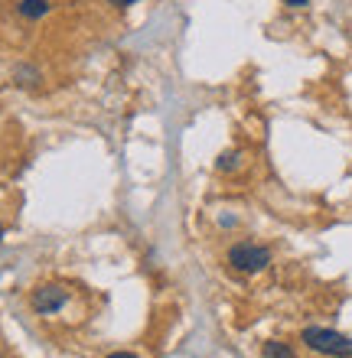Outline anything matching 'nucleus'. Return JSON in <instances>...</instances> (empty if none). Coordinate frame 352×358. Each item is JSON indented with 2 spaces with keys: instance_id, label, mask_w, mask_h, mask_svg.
<instances>
[{
  "instance_id": "obj_1",
  "label": "nucleus",
  "mask_w": 352,
  "mask_h": 358,
  "mask_svg": "<svg viewBox=\"0 0 352 358\" xmlns=\"http://www.w3.org/2000/svg\"><path fill=\"white\" fill-rule=\"evenodd\" d=\"M304 342L310 345L314 352H323V355H336V358H349L352 355V339L343 336V332H333V329H304Z\"/></svg>"
},
{
  "instance_id": "obj_2",
  "label": "nucleus",
  "mask_w": 352,
  "mask_h": 358,
  "mask_svg": "<svg viewBox=\"0 0 352 358\" xmlns=\"http://www.w3.org/2000/svg\"><path fill=\"white\" fill-rule=\"evenodd\" d=\"M229 264L241 273H258L271 264V251L261 245H235L229 251Z\"/></svg>"
},
{
  "instance_id": "obj_3",
  "label": "nucleus",
  "mask_w": 352,
  "mask_h": 358,
  "mask_svg": "<svg viewBox=\"0 0 352 358\" xmlns=\"http://www.w3.org/2000/svg\"><path fill=\"white\" fill-rule=\"evenodd\" d=\"M66 303H69V290L62 283H43V287H36L33 296H29V306H33L39 316H52V313H59Z\"/></svg>"
},
{
  "instance_id": "obj_4",
  "label": "nucleus",
  "mask_w": 352,
  "mask_h": 358,
  "mask_svg": "<svg viewBox=\"0 0 352 358\" xmlns=\"http://www.w3.org/2000/svg\"><path fill=\"white\" fill-rule=\"evenodd\" d=\"M17 10L23 20H43L49 10H52V3H49V0H20Z\"/></svg>"
},
{
  "instance_id": "obj_5",
  "label": "nucleus",
  "mask_w": 352,
  "mask_h": 358,
  "mask_svg": "<svg viewBox=\"0 0 352 358\" xmlns=\"http://www.w3.org/2000/svg\"><path fill=\"white\" fill-rule=\"evenodd\" d=\"M261 358H294V349L287 345V342H265V349H261Z\"/></svg>"
},
{
  "instance_id": "obj_6",
  "label": "nucleus",
  "mask_w": 352,
  "mask_h": 358,
  "mask_svg": "<svg viewBox=\"0 0 352 358\" xmlns=\"http://www.w3.org/2000/svg\"><path fill=\"white\" fill-rule=\"evenodd\" d=\"M216 166H219L222 173L238 170V166H241V153H238V150H225V153L219 157V163H216Z\"/></svg>"
},
{
  "instance_id": "obj_7",
  "label": "nucleus",
  "mask_w": 352,
  "mask_h": 358,
  "mask_svg": "<svg viewBox=\"0 0 352 358\" xmlns=\"http://www.w3.org/2000/svg\"><path fill=\"white\" fill-rule=\"evenodd\" d=\"M36 82H39V69H33V66L17 69V85H36Z\"/></svg>"
},
{
  "instance_id": "obj_8",
  "label": "nucleus",
  "mask_w": 352,
  "mask_h": 358,
  "mask_svg": "<svg viewBox=\"0 0 352 358\" xmlns=\"http://www.w3.org/2000/svg\"><path fill=\"white\" fill-rule=\"evenodd\" d=\"M281 3H287V7H307L310 0H281Z\"/></svg>"
},
{
  "instance_id": "obj_9",
  "label": "nucleus",
  "mask_w": 352,
  "mask_h": 358,
  "mask_svg": "<svg viewBox=\"0 0 352 358\" xmlns=\"http://www.w3.org/2000/svg\"><path fill=\"white\" fill-rule=\"evenodd\" d=\"M108 3H115V7H131V3H141V0H108Z\"/></svg>"
},
{
  "instance_id": "obj_10",
  "label": "nucleus",
  "mask_w": 352,
  "mask_h": 358,
  "mask_svg": "<svg viewBox=\"0 0 352 358\" xmlns=\"http://www.w3.org/2000/svg\"><path fill=\"white\" fill-rule=\"evenodd\" d=\"M105 358H137L134 352H111V355H105Z\"/></svg>"
},
{
  "instance_id": "obj_11",
  "label": "nucleus",
  "mask_w": 352,
  "mask_h": 358,
  "mask_svg": "<svg viewBox=\"0 0 352 358\" xmlns=\"http://www.w3.org/2000/svg\"><path fill=\"white\" fill-rule=\"evenodd\" d=\"M0 241H3V225H0Z\"/></svg>"
}]
</instances>
